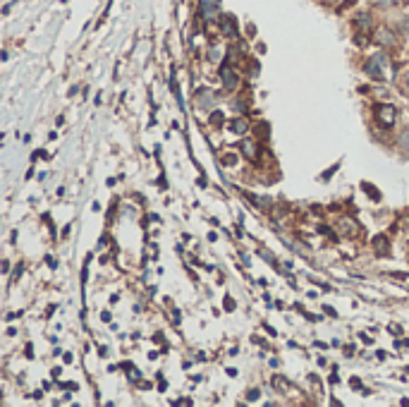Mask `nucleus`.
<instances>
[{"instance_id": "3", "label": "nucleus", "mask_w": 409, "mask_h": 407, "mask_svg": "<svg viewBox=\"0 0 409 407\" xmlns=\"http://www.w3.org/2000/svg\"><path fill=\"white\" fill-rule=\"evenodd\" d=\"M376 115H378V120L385 125V127H392V125H395V115H397V113H395V106H388V103H385V106H378Z\"/></svg>"}, {"instance_id": "13", "label": "nucleus", "mask_w": 409, "mask_h": 407, "mask_svg": "<svg viewBox=\"0 0 409 407\" xmlns=\"http://www.w3.org/2000/svg\"><path fill=\"white\" fill-rule=\"evenodd\" d=\"M223 56V48H218V46H213L211 51H208V60H213V62H218Z\"/></svg>"}, {"instance_id": "14", "label": "nucleus", "mask_w": 409, "mask_h": 407, "mask_svg": "<svg viewBox=\"0 0 409 407\" xmlns=\"http://www.w3.org/2000/svg\"><path fill=\"white\" fill-rule=\"evenodd\" d=\"M400 148H402L405 153H409V130L402 134V139H400Z\"/></svg>"}, {"instance_id": "9", "label": "nucleus", "mask_w": 409, "mask_h": 407, "mask_svg": "<svg viewBox=\"0 0 409 407\" xmlns=\"http://www.w3.org/2000/svg\"><path fill=\"white\" fill-rule=\"evenodd\" d=\"M354 24H356L361 31H369V29H371V15L359 12V15H356V19H354Z\"/></svg>"}, {"instance_id": "15", "label": "nucleus", "mask_w": 409, "mask_h": 407, "mask_svg": "<svg viewBox=\"0 0 409 407\" xmlns=\"http://www.w3.org/2000/svg\"><path fill=\"white\" fill-rule=\"evenodd\" d=\"M211 122H213V125H220V122H223V113H220V111H215V113L211 115Z\"/></svg>"}, {"instance_id": "1", "label": "nucleus", "mask_w": 409, "mask_h": 407, "mask_svg": "<svg viewBox=\"0 0 409 407\" xmlns=\"http://www.w3.org/2000/svg\"><path fill=\"white\" fill-rule=\"evenodd\" d=\"M385 67H388V56L385 53H376L373 58H369L366 65H364L366 74L373 77V79H383L385 77Z\"/></svg>"}, {"instance_id": "5", "label": "nucleus", "mask_w": 409, "mask_h": 407, "mask_svg": "<svg viewBox=\"0 0 409 407\" xmlns=\"http://www.w3.org/2000/svg\"><path fill=\"white\" fill-rule=\"evenodd\" d=\"M220 74H223V82H225V89L228 91H234L237 89V84H239V79H237V74H234V70L225 62L223 65V70H220Z\"/></svg>"}, {"instance_id": "11", "label": "nucleus", "mask_w": 409, "mask_h": 407, "mask_svg": "<svg viewBox=\"0 0 409 407\" xmlns=\"http://www.w3.org/2000/svg\"><path fill=\"white\" fill-rule=\"evenodd\" d=\"M199 101H201L206 108H208V106H213V101H215V98H213V93H208V91H199Z\"/></svg>"}, {"instance_id": "8", "label": "nucleus", "mask_w": 409, "mask_h": 407, "mask_svg": "<svg viewBox=\"0 0 409 407\" xmlns=\"http://www.w3.org/2000/svg\"><path fill=\"white\" fill-rule=\"evenodd\" d=\"M242 153H244L247 158L256 161V158H259V146L254 144V142H244V144H242Z\"/></svg>"}, {"instance_id": "18", "label": "nucleus", "mask_w": 409, "mask_h": 407, "mask_svg": "<svg viewBox=\"0 0 409 407\" xmlns=\"http://www.w3.org/2000/svg\"><path fill=\"white\" fill-rule=\"evenodd\" d=\"M378 5H390V0H376Z\"/></svg>"}, {"instance_id": "16", "label": "nucleus", "mask_w": 409, "mask_h": 407, "mask_svg": "<svg viewBox=\"0 0 409 407\" xmlns=\"http://www.w3.org/2000/svg\"><path fill=\"white\" fill-rule=\"evenodd\" d=\"M400 82H402V87H405V89L409 91V70L405 72V74H402V77H400Z\"/></svg>"}, {"instance_id": "6", "label": "nucleus", "mask_w": 409, "mask_h": 407, "mask_svg": "<svg viewBox=\"0 0 409 407\" xmlns=\"http://www.w3.org/2000/svg\"><path fill=\"white\" fill-rule=\"evenodd\" d=\"M340 230L347 235V237H354V235H359V225L354 223V218H350V216H345V218H340Z\"/></svg>"}, {"instance_id": "10", "label": "nucleus", "mask_w": 409, "mask_h": 407, "mask_svg": "<svg viewBox=\"0 0 409 407\" xmlns=\"http://www.w3.org/2000/svg\"><path fill=\"white\" fill-rule=\"evenodd\" d=\"M390 244H388V237H376V252L378 254H388Z\"/></svg>"}, {"instance_id": "17", "label": "nucleus", "mask_w": 409, "mask_h": 407, "mask_svg": "<svg viewBox=\"0 0 409 407\" xmlns=\"http://www.w3.org/2000/svg\"><path fill=\"white\" fill-rule=\"evenodd\" d=\"M364 189H366V192H369V194H371V197H378V192H376V189H373V187H371V185H364Z\"/></svg>"}, {"instance_id": "7", "label": "nucleus", "mask_w": 409, "mask_h": 407, "mask_svg": "<svg viewBox=\"0 0 409 407\" xmlns=\"http://www.w3.org/2000/svg\"><path fill=\"white\" fill-rule=\"evenodd\" d=\"M220 29H223V34H225V36H230V38H234V36H237V29H234V19L230 17V15H223V17H220Z\"/></svg>"}, {"instance_id": "12", "label": "nucleus", "mask_w": 409, "mask_h": 407, "mask_svg": "<svg viewBox=\"0 0 409 407\" xmlns=\"http://www.w3.org/2000/svg\"><path fill=\"white\" fill-rule=\"evenodd\" d=\"M230 127H232V132L242 134V132L247 130V122H244V120H232V122H230Z\"/></svg>"}, {"instance_id": "4", "label": "nucleus", "mask_w": 409, "mask_h": 407, "mask_svg": "<svg viewBox=\"0 0 409 407\" xmlns=\"http://www.w3.org/2000/svg\"><path fill=\"white\" fill-rule=\"evenodd\" d=\"M376 43L385 46V48H392V46H397V36L390 29H378L376 31Z\"/></svg>"}, {"instance_id": "2", "label": "nucleus", "mask_w": 409, "mask_h": 407, "mask_svg": "<svg viewBox=\"0 0 409 407\" xmlns=\"http://www.w3.org/2000/svg\"><path fill=\"white\" fill-rule=\"evenodd\" d=\"M199 15L201 19L211 22L218 15V0H199Z\"/></svg>"}]
</instances>
